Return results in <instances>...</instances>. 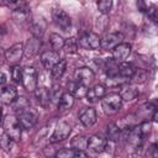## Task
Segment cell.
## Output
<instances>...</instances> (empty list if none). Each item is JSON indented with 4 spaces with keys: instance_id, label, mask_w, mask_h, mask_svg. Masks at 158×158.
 I'll list each match as a JSON object with an SVG mask.
<instances>
[{
    "instance_id": "ab89813d",
    "label": "cell",
    "mask_w": 158,
    "mask_h": 158,
    "mask_svg": "<svg viewBox=\"0 0 158 158\" xmlns=\"http://www.w3.org/2000/svg\"><path fill=\"white\" fill-rule=\"evenodd\" d=\"M147 14H148V17H149L153 22H157V10H156L154 6L147 9Z\"/></svg>"
},
{
    "instance_id": "60d3db41",
    "label": "cell",
    "mask_w": 158,
    "mask_h": 158,
    "mask_svg": "<svg viewBox=\"0 0 158 158\" xmlns=\"http://www.w3.org/2000/svg\"><path fill=\"white\" fill-rule=\"evenodd\" d=\"M73 158H89V157H88V154L84 151H75Z\"/></svg>"
},
{
    "instance_id": "44dd1931",
    "label": "cell",
    "mask_w": 158,
    "mask_h": 158,
    "mask_svg": "<svg viewBox=\"0 0 158 158\" xmlns=\"http://www.w3.org/2000/svg\"><path fill=\"white\" fill-rule=\"evenodd\" d=\"M35 96L38 101V104L43 107L48 106V104L51 102V98H49V90H47L46 88H37L35 90Z\"/></svg>"
},
{
    "instance_id": "d6986e66",
    "label": "cell",
    "mask_w": 158,
    "mask_h": 158,
    "mask_svg": "<svg viewBox=\"0 0 158 158\" xmlns=\"http://www.w3.org/2000/svg\"><path fill=\"white\" fill-rule=\"evenodd\" d=\"M89 101L91 102H96L99 100H101L104 96H105V86L101 85V84H96L94 85L93 88H90L88 91H86V95Z\"/></svg>"
},
{
    "instance_id": "6da1fadb",
    "label": "cell",
    "mask_w": 158,
    "mask_h": 158,
    "mask_svg": "<svg viewBox=\"0 0 158 158\" xmlns=\"http://www.w3.org/2000/svg\"><path fill=\"white\" fill-rule=\"evenodd\" d=\"M2 126H4L5 133H6L14 142L20 141L22 127L20 126V123H19V121H17V117H15V116H12V115L5 116V118L2 120Z\"/></svg>"
},
{
    "instance_id": "603a6c76",
    "label": "cell",
    "mask_w": 158,
    "mask_h": 158,
    "mask_svg": "<svg viewBox=\"0 0 158 158\" xmlns=\"http://www.w3.org/2000/svg\"><path fill=\"white\" fill-rule=\"evenodd\" d=\"M57 104H58L59 111H68L74 104V98L69 93H63V95L60 96V99Z\"/></svg>"
},
{
    "instance_id": "484cf974",
    "label": "cell",
    "mask_w": 158,
    "mask_h": 158,
    "mask_svg": "<svg viewBox=\"0 0 158 158\" xmlns=\"http://www.w3.org/2000/svg\"><path fill=\"white\" fill-rule=\"evenodd\" d=\"M64 42H65V40L62 36H59L58 33H51V36H49V44H51V47H52V49L54 52L62 49L64 47Z\"/></svg>"
},
{
    "instance_id": "7402d4cb",
    "label": "cell",
    "mask_w": 158,
    "mask_h": 158,
    "mask_svg": "<svg viewBox=\"0 0 158 158\" xmlns=\"http://www.w3.org/2000/svg\"><path fill=\"white\" fill-rule=\"evenodd\" d=\"M135 65L132 63H127V62H120L118 63V75L123 77V78H127V79H131L132 75L135 74Z\"/></svg>"
},
{
    "instance_id": "cb8c5ba5",
    "label": "cell",
    "mask_w": 158,
    "mask_h": 158,
    "mask_svg": "<svg viewBox=\"0 0 158 158\" xmlns=\"http://www.w3.org/2000/svg\"><path fill=\"white\" fill-rule=\"evenodd\" d=\"M65 69H67V62H65V59H60V60L51 69V77H52V79L59 80V79L63 77Z\"/></svg>"
},
{
    "instance_id": "74e56055",
    "label": "cell",
    "mask_w": 158,
    "mask_h": 158,
    "mask_svg": "<svg viewBox=\"0 0 158 158\" xmlns=\"http://www.w3.org/2000/svg\"><path fill=\"white\" fill-rule=\"evenodd\" d=\"M138 128H139L141 135H142V136H146V135H148L149 131H151V122H148V121H143V122L138 126Z\"/></svg>"
},
{
    "instance_id": "f1b7e54d",
    "label": "cell",
    "mask_w": 158,
    "mask_h": 158,
    "mask_svg": "<svg viewBox=\"0 0 158 158\" xmlns=\"http://www.w3.org/2000/svg\"><path fill=\"white\" fill-rule=\"evenodd\" d=\"M88 147V137L85 136H75L72 139V148L74 151H83Z\"/></svg>"
},
{
    "instance_id": "30bf717a",
    "label": "cell",
    "mask_w": 158,
    "mask_h": 158,
    "mask_svg": "<svg viewBox=\"0 0 158 158\" xmlns=\"http://www.w3.org/2000/svg\"><path fill=\"white\" fill-rule=\"evenodd\" d=\"M52 16H53V20H54L56 25H57L58 27H60L63 31H68V30L70 28L72 21H70L69 15H68L64 10L56 9V10H53Z\"/></svg>"
},
{
    "instance_id": "5bb4252c",
    "label": "cell",
    "mask_w": 158,
    "mask_h": 158,
    "mask_svg": "<svg viewBox=\"0 0 158 158\" xmlns=\"http://www.w3.org/2000/svg\"><path fill=\"white\" fill-rule=\"evenodd\" d=\"M40 48H41V40L36 37H31L27 40L26 44H23V54L27 58H32L38 53Z\"/></svg>"
},
{
    "instance_id": "7a4b0ae2",
    "label": "cell",
    "mask_w": 158,
    "mask_h": 158,
    "mask_svg": "<svg viewBox=\"0 0 158 158\" xmlns=\"http://www.w3.org/2000/svg\"><path fill=\"white\" fill-rule=\"evenodd\" d=\"M101 106L106 114H115L121 109L122 99L117 93H110L107 95L105 94V96L101 99Z\"/></svg>"
},
{
    "instance_id": "8d00e7d4",
    "label": "cell",
    "mask_w": 158,
    "mask_h": 158,
    "mask_svg": "<svg viewBox=\"0 0 158 158\" xmlns=\"http://www.w3.org/2000/svg\"><path fill=\"white\" fill-rule=\"evenodd\" d=\"M131 79H133L136 83H143L147 79V73L143 69H136L135 70V74L132 75Z\"/></svg>"
},
{
    "instance_id": "e0dca14e",
    "label": "cell",
    "mask_w": 158,
    "mask_h": 158,
    "mask_svg": "<svg viewBox=\"0 0 158 158\" xmlns=\"http://www.w3.org/2000/svg\"><path fill=\"white\" fill-rule=\"evenodd\" d=\"M17 98V90L12 85H6L0 90V101L2 104H12Z\"/></svg>"
},
{
    "instance_id": "2e32d148",
    "label": "cell",
    "mask_w": 158,
    "mask_h": 158,
    "mask_svg": "<svg viewBox=\"0 0 158 158\" xmlns=\"http://www.w3.org/2000/svg\"><path fill=\"white\" fill-rule=\"evenodd\" d=\"M106 143H107L106 139L101 136H98V135H94V136L88 138V148L95 153L104 152L106 148Z\"/></svg>"
},
{
    "instance_id": "ac0fdd59",
    "label": "cell",
    "mask_w": 158,
    "mask_h": 158,
    "mask_svg": "<svg viewBox=\"0 0 158 158\" xmlns=\"http://www.w3.org/2000/svg\"><path fill=\"white\" fill-rule=\"evenodd\" d=\"M67 88H68V91L67 93H69L73 98H79V99L84 98L86 95V91H88L85 85H83V84H80V83H78L75 80L69 81L68 85H67Z\"/></svg>"
},
{
    "instance_id": "836d02e7",
    "label": "cell",
    "mask_w": 158,
    "mask_h": 158,
    "mask_svg": "<svg viewBox=\"0 0 158 158\" xmlns=\"http://www.w3.org/2000/svg\"><path fill=\"white\" fill-rule=\"evenodd\" d=\"M78 47H79L78 46V40H75L74 37H70V38L65 40L63 48H65V51L69 52V53H75L77 49H78Z\"/></svg>"
},
{
    "instance_id": "9c48e42d",
    "label": "cell",
    "mask_w": 158,
    "mask_h": 158,
    "mask_svg": "<svg viewBox=\"0 0 158 158\" xmlns=\"http://www.w3.org/2000/svg\"><path fill=\"white\" fill-rule=\"evenodd\" d=\"M94 78H95L94 72L88 67H80V68L75 69V72H74V80L85 86L89 85L94 80Z\"/></svg>"
},
{
    "instance_id": "d6a6232c",
    "label": "cell",
    "mask_w": 158,
    "mask_h": 158,
    "mask_svg": "<svg viewBox=\"0 0 158 158\" xmlns=\"http://www.w3.org/2000/svg\"><path fill=\"white\" fill-rule=\"evenodd\" d=\"M22 77H23V68H21L20 65L15 64L11 67V78L15 83H22Z\"/></svg>"
},
{
    "instance_id": "1f68e13d",
    "label": "cell",
    "mask_w": 158,
    "mask_h": 158,
    "mask_svg": "<svg viewBox=\"0 0 158 158\" xmlns=\"http://www.w3.org/2000/svg\"><path fill=\"white\" fill-rule=\"evenodd\" d=\"M63 95V90H62V86L59 84H54L51 90H49V98H51V101L52 102H58L60 96Z\"/></svg>"
},
{
    "instance_id": "d590c367",
    "label": "cell",
    "mask_w": 158,
    "mask_h": 158,
    "mask_svg": "<svg viewBox=\"0 0 158 158\" xmlns=\"http://www.w3.org/2000/svg\"><path fill=\"white\" fill-rule=\"evenodd\" d=\"M111 6H112V1L111 0H101V1L98 2V9L102 15L109 14V11L111 10Z\"/></svg>"
},
{
    "instance_id": "8fae6325",
    "label": "cell",
    "mask_w": 158,
    "mask_h": 158,
    "mask_svg": "<svg viewBox=\"0 0 158 158\" xmlns=\"http://www.w3.org/2000/svg\"><path fill=\"white\" fill-rule=\"evenodd\" d=\"M47 28V22L44 21L43 17H35L31 20L30 23V30L32 33V37H36L38 40H41L46 32Z\"/></svg>"
},
{
    "instance_id": "3957f363",
    "label": "cell",
    "mask_w": 158,
    "mask_h": 158,
    "mask_svg": "<svg viewBox=\"0 0 158 158\" xmlns=\"http://www.w3.org/2000/svg\"><path fill=\"white\" fill-rule=\"evenodd\" d=\"M78 46L88 49V51H95L100 48V37L99 35L94 32H86L78 40Z\"/></svg>"
},
{
    "instance_id": "7c38bea8",
    "label": "cell",
    "mask_w": 158,
    "mask_h": 158,
    "mask_svg": "<svg viewBox=\"0 0 158 158\" xmlns=\"http://www.w3.org/2000/svg\"><path fill=\"white\" fill-rule=\"evenodd\" d=\"M130 53H131V44L126 43V42H122L112 49V59L116 60L117 63L123 62L130 56Z\"/></svg>"
},
{
    "instance_id": "d4e9b609",
    "label": "cell",
    "mask_w": 158,
    "mask_h": 158,
    "mask_svg": "<svg viewBox=\"0 0 158 158\" xmlns=\"http://www.w3.org/2000/svg\"><path fill=\"white\" fill-rule=\"evenodd\" d=\"M120 96H121L122 101H123V100H125V101H131V100H133V99H136V98L138 96V90H137L135 86L128 85V86H126V88H123V89L121 90Z\"/></svg>"
},
{
    "instance_id": "4316f807",
    "label": "cell",
    "mask_w": 158,
    "mask_h": 158,
    "mask_svg": "<svg viewBox=\"0 0 158 158\" xmlns=\"http://www.w3.org/2000/svg\"><path fill=\"white\" fill-rule=\"evenodd\" d=\"M106 136L110 141H118L121 137V130L117 125L115 123H109L106 127Z\"/></svg>"
},
{
    "instance_id": "e575fe53",
    "label": "cell",
    "mask_w": 158,
    "mask_h": 158,
    "mask_svg": "<svg viewBox=\"0 0 158 158\" xmlns=\"http://www.w3.org/2000/svg\"><path fill=\"white\" fill-rule=\"evenodd\" d=\"M75 151L73 148H63L56 152L54 158H73Z\"/></svg>"
},
{
    "instance_id": "4dcf8cb0",
    "label": "cell",
    "mask_w": 158,
    "mask_h": 158,
    "mask_svg": "<svg viewBox=\"0 0 158 158\" xmlns=\"http://www.w3.org/2000/svg\"><path fill=\"white\" fill-rule=\"evenodd\" d=\"M128 80H130V79H127V78H123V77H121V75L107 77V79H106V85H107V86H111V88H114V86L123 85V84H126Z\"/></svg>"
},
{
    "instance_id": "83f0119b",
    "label": "cell",
    "mask_w": 158,
    "mask_h": 158,
    "mask_svg": "<svg viewBox=\"0 0 158 158\" xmlns=\"http://www.w3.org/2000/svg\"><path fill=\"white\" fill-rule=\"evenodd\" d=\"M12 107H14V111H15V112L20 114V112H22V111L30 109V102H28V100H27L26 98H23V96H20V98H19V96H17L16 100L12 102Z\"/></svg>"
},
{
    "instance_id": "52a82bcc",
    "label": "cell",
    "mask_w": 158,
    "mask_h": 158,
    "mask_svg": "<svg viewBox=\"0 0 158 158\" xmlns=\"http://www.w3.org/2000/svg\"><path fill=\"white\" fill-rule=\"evenodd\" d=\"M22 56H23V43L21 42L12 44L10 48L5 51V59L10 64H14V65L21 60Z\"/></svg>"
},
{
    "instance_id": "b9f144b4",
    "label": "cell",
    "mask_w": 158,
    "mask_h": 158,
    "mask_svg": "<svg viewBox=\"0 0 158 158\" xmlns=\"http://www.w3.org/2000/svg\"><path fill=\"white\" fill-rule=\"evenodd\" d=\"M5 60H6V59H5V52H4V51L0 48V68L4 65Z\"/></svg>"
},
{
    "instance_id": "f6af8a7d",
    "label": "cell",
    "mask_w": 158,
    "mask_h": 158,
    "mask_svg": "<svg viewBox=\"0 0 158 158\" xmlns=\"http://www.w3.org/2000/svg\"><path fill=\"white\" fill-rule=\"evenodd\" d=\"M2 120H4V118H2V116H1V112H0V126L2 125Z\"/></svg>"
},
{
    "instance_id": "8992f818",
    "label": "cell",
    "mask_w": 158,
    "mask_h": 158,
    "mask_svg": "<svg viewBox=\"0 0 158 158\" xmlns=\"http://www.w3.org/2000/svg\"><path fill=\"white\" fill-rule=\"evenodd\" d=\"M16 117H17V121H19L20 126L25 130L32 128L37 122V114L31 109H27V110H25L20 114H17Z\"/></svg>"
},
{
    "instance_id": "5b68a950",
    "label": "cell",
    "mask_w": 158,
    "mask_h": 158,
    "mask_svg": "<svg viewBox=\"0 0 158 158\" xmlns=\"http://www.w3.org/2000/svg\"><path fill=\"white\" fill-rule=\"evenodd\" d=\"M122 40H123V35L121 32H110L105 35L102 38H100V47L105 51H110L114 49L120 43H122Z\"/></svg>"
},
{
    "instance_id": "f546056e",
    "label": "cell",
    "mask_w": 158,
    "mask_h": 158,
    "mask_svg": "<svg viewBox=\"0 0 158 158\" xmlns=\"http://www.w3.org/2000/svg\"><path fill=\"white\" fill-rule=\"evenodd\" d=\"M12 146H14V141L4 132L1 136H0V148L6 152V153H10L11 149H12Z\"/></svg>"
},
{
    "instance_id": "ee69618b",
    "label": "cell",
    "mask_w": 158,
    "mask_h": 158,
    "mask_svg": "<svg viewBox=\"0 0 158 158\" xmlns=\"http://www.w3.org/2000/svg\"><path fill=\"white\" fill-rule=\"evenodd\" d=\"M5 81H6V75L5 73L0 72V84H5Z\"/></svg>"
},
{
    "instance_id": "277c9868",
    "label": "cell",
    "mask_w": 158,
    "mask_h": 158,
    "mask_svg": "<svg viewBox=\"0 0 158 158\" xmlns=\"http://www.w3.org/2000/svg\"><path fill=\"white\" fill-rule=\"evenodd\" d=\"M22 84L27 91L35 93V90L37 89V72L33 67H25L23 68Z\"/></svg>"
},
{
    "instance_id": "7bdbcfd3",
    "label": "cell",
    "mask_w": 158,
    "mask_h": 158,
    "mask_svg": "<svg viewBox=\"0 0 158 158\" xmlns=\"http://www.w3.org/2000/svg\"><path fill=\"white\" fill-rule=\"evenodd\" d=\"M152 156L153 158H157V144H152Z\"/></svg>"
},
{
    "instance_id": "9a60e30c",
    "label": "cell",
    "mask_w": 158,
    "mask_h": 158,
    "mask_svg": "<svg viewBox=\"0 0 158 158\" xmlns=\"http://www.w3.org/2000/svg\"><path fill=\"white\" fill-rule=\"evenodd\" d=\"M60 60L58 52L54 51H46L41 54V63L46 69H52L58 62Z\"/></svg>"
},
{
    "instance_id": "4fadbf2b",
    "label": "cell",
    "mask_w": 158,
    "mask_h": 158,
    "mask_svg": "<svg viewBox=\"0 0 158 158\" xmlns=\"http://www.w3.org/2000/svg\"><path fill=\"white\" fill-rule=\"evenodd\" d=\"M98 120V115L95 109L93 107H85L84 110L80 111L79 114V121L85 126V127H90L93 126Z\"/></svg>"
},
{
    "instance_id": "ffe728a7",
    "label": "cell",
    "mask_w": 158,
    "mask_h": 158,
    "mask_svg": "<svg viewBox=\"0 0 158 158\" xmlns=\"http://www.w3.org/2000/svg\"><path fill=\"white\" fill-rule=\"evenodd\" d=\"M12 19L17 23H23V22L28 21V19H30V9L27 7V5L17 9V10H14L12 11Z\"/></svg>"
},
{
    "instance_id": "f35d334b",
    "label": "cell",
    "mask_w": 158,
    "mask_h": 158,
    "mask_svg": "<svg viewBox=\"0 0 158 158\" xmlns=\"http://www.w3.org/2000/svg\"><path fill=\"white\" fill-rule=\"evenodd\" d=\"M5 5H6L7 7H10V9L14 11V10H17V9L25 6L26 2H23V1H6Z\"/></svg>"
},
{
    "instance_id": "ba28073f",
    "label": "cell",
    "mask_w": 158,
    "mask_h": 158,
    "mask_svg": "<svg viewBox=\"0 0 158 158\" xmlns=\"http://www.w3.org/2000/svg\"><path fill=\"white\" fill-rule=\"evenodd\" d=\"M70 131H72L70 125H68L67 122H59L56 126V128H54V131H53V133H52V136L49 138V142L51 143H56V142L65 139L70 135Z\"/></svg>"
}]
</instances>
